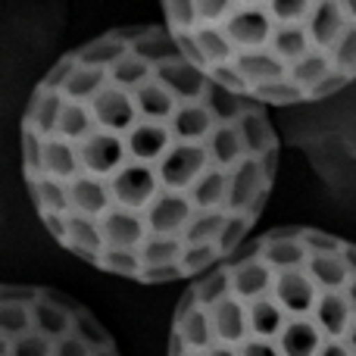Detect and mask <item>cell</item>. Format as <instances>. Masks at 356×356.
Masks as SVG:
<instances>
[{
  "label": "cell",
  "instance_id": "obj_4",
  "mask_svg": "<svg viewBox=\"0 0 356 356\" xmlns=\"http://www.w3.org/2000/svg\"><path fill=\"white\" fill-rule=\"evenodd\" d=\"M0 356H122L91 309L63 291L0 284Z\"/></svg>",
  "mask_w": 356,
  "mask_h": 356
},
{
  "label": "cell",
  "instance_id": "obj_2",
  "mask_svg": "<svg viewBox=\"0 0 356 356\" xmlns=\"http://www.w3.org/2000/svg\"><path fill=\"white\" fill-rule=\"evenodd\" d=\"M166 356H356V244L284 225L184 288Z\"/></svg>",
  "mask_w": 356,
  "mask_h": 356
},
{
  "label": "cell",
  "instance_id": "obj_3",
  "mask_svg": "<svg viewBox=\"0 0 356 356\" xmlns=\"http://www.w3.org/2000/svg\"><path fill=\"white\" fill-rule=\"evenodd\" d=\"M163 29L216 88L253 106L319 104L356 81V3H166Z\"/></svg>",
  "mask_w": 356,
  "mask_h": 356
},
{
  "label": "cell",
  "instance_id": "obj_1",
  "mask_svg": "<svg viewBox=\"0 0 356 356\" xmlns=\"http://www.w3.org/2000/svg\"><path fill=\"white\" fill-rule=\"evenodd\" d=\"M19 147L50 238L138 284L194 282L250 241L282 154L269 113L203 79L163 25L66 50L29 94Z\"/></svg>",
  "mask_w": 356,
  "mask_h": 356
}]
</instances>
